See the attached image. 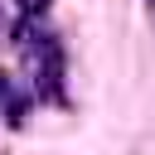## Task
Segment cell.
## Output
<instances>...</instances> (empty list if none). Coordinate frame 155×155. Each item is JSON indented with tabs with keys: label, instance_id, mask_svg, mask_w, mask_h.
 <instances>
[{
	"label": "cell",
	"instance_id": "obj_1",
	"mask_svg": "<svg viewBox=\"0 0 155 155\" xmlns=\"http://www.w3.org/2000/svg\"><path fill=\"white\" fill-rule=\"evenodd\" d=\"M19 10H24V19H39L44 10H48V0H15Z\"/></svg>",
	"mask_w": 155,
	"mask_h": 155
},
{
	"label": "cell",
	"instance_id": "obj_2",
	"mask_svg": "<svg viewBox=\"0 0 155 155\" xmlns=\"http://www.w3.org/2000/svg\"><path fill=\"white\" fill-rule=\"evenodd\" d=\"M145 5H150V10H155V0H145Z\"/></svg>",
	"mask_w": 155,
	"mask_h": 155
}]
</instances>
